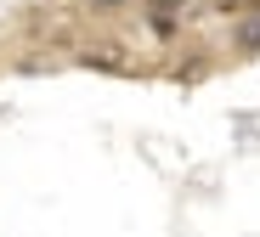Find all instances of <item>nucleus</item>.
I'll return each instance as SVG.
<instances>
[{"label": "nucleus", "instance_id": "f257e3e1", "mask_svg": "<svg viewBox=\"0 0 260 237\" xmlns=\"http://www.w3.org/2000/svg\"><path fill=\"white\" fill-rule=\"evenodd\" d=\"M238 45H243V51H260V12H254V17H243V28H238Z\"/></svg>", "mask_w": 260, "mask_h": 237}, {"label": "nucleus", "instance_id": "f03ea898", "mask_svg": "<svg viewBox=\"0 0 260 237\" xmlns=\"http://www.w3.org/2000/svg\"><path fill=\"white\" fill-rule=\"evenodd\" d=\"M181 6H187V0H153V12H158L153 23H158V28H170V23H176V12H181Z\"/></svg>", "mask_w": 260, "mask_h": 237}, {"label": "nucleus", "instance_id": "7ed1b4c3", "mask_svg": "<svg viewBox=\"0 0 260 237\" xmlns=\"http://www.w3.org/2000/svg\"><path fill=\"white\" fill-rule=\"evenodd\" d=\"M85 6H91V12H124L130 0H85Z\"/></svg>", "mask_w": 260, "mask_h": 237}, {"label": "nucleus", "instance_id": "20e7f679", "mask_svg": "<svg viewBox=\"0 0 260 237\" xmlns=\"http://www.w3.org/2000/svg\"><path fill=\"white\" fill-rule=\"evenodd\" d=\"M215 6H221V12H238V6H243V0H215Z\"/></svg>", "mask_w": 260, "mask_h": 237}]
</instances>
